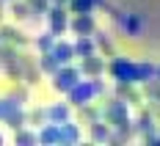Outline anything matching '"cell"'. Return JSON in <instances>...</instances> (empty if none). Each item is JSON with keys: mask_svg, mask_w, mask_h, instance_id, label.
Masks as SVG:
<instances>
[{"mask_svg": "<svg viewBox=\"0 0 160 146\" xmlns=\"http://www.w3.org/2000/svg\"><path fill=\"white\" fill-rule=\"evenodd\" d=\"M58 88H69V85H75V72H64V75H58V83H55Z\"/></svg>", "mask_w": 160, "mask_h": 146, "instance_id": "1", "label": "cell"}, {"mask_svg": "<svg viewBox=\"0 0 160 146\" xmlns=\"http://www.w3.org/2000/svg\"><path fill=\"white\" fill-rule=\"evenodd\" d=\"M75 31H80V33L91 31V19H88V17H78V19H75Z\"/></svg>", "mask_w": 160, "mask_h": 146, "instance_id": "2", "label": "cell"}, {"mask_svg": "<svg viewBox=\"0 0 160 146\" xmlns=\"http://www.w3.org/2000/svg\"><path fill=\"white\" fill-rule=\"evenodd\" d=\"M88 8H91V0H75V11H83L86 14Z\"/></svg>", "mask_w": 160, "mask_h": 146, "instance_id": "3", "label": "cell"}, {"mask_svg": "<svg viewBox=\"0 0 160 146\" xmlns=\"http://www.w3.org/2000/svg\"><path fill=\"white\" fill-rule=\"evenodd\" d=\"M52 22L55 28H64V11H52Z\"/></svg>", "mask_w": 160, "mask_h": 146, "instance_id": "4", "label": "cell"}]
</instances>
